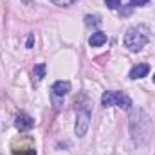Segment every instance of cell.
<instances>
[{
    "label": "cell",
    "instance_id": "obj_1",
    "mask_svg": "<svg viewBox=\"0 0 155 155\" xmlns=\"http://www.w3.org/2000/svg\"><path fill=\"white\" fill-rule=\"evenodd\" d=\"M146 43H148V35H146L144 27H132V29L126 31V35H124V45L130 51L139 52Z\"/></svg>",
    "mask_w": 155,
    "mask_h": 155
},
{
    "label": "cell",
    "instance_id": "obj_2",
    "mask_svg": "<svg viewBox=\"0 0 155 155\" xmlns=\"http://www.w3.org/2000/svg\"><path fill=\"white\" fill-rule=\"evenodd\" d=\"M101 105H103V107H112V105H116V107H123V108H130V107H132V99H130L126 94H123V92L108 90V92H105V94L101 96Z\"/></svg>",
    "mask_w": 155,
    "mask_h": 155
},
{
    "label": "cell",
    "instance_id": "obj_3",
    "mask_svg": "<svg viewBox=\"0 0 155 155\" xmlns=\"http://www.w3.org/2000/svg\"><path fill=\"white\" fill-rule=\"evenodd\" d=\"M88 121H90V112H88V108L85 107V108H81V110L78 112L76 128H74L78 137H83V135L87 134V130H88Z\"/></svg>",
    "mask_w": 155,
    "mask_h": 155
},
{
    "label": "cell",
    "instance_id": "obj_4",
    "mask_svg": "<svg viewBox=\"0 0 155 155\" xmlns=\"http://www.w3.org/2000/svg\"><path fill=\"white\" fill-rule=\"evenodd\" d=\"M15 124H16V128H18L20 132H25V130H31V128H33L35 121H33V117L27 116V114H20V116H16Z\"/></svg>",
    "mask_w": 155,
    "mask_h": 155
},
{
    "label": "cell",
    "instance_id": "obj_5",
    "mask_svg": "<svg viewBox=\"0 0 155 155\" xmlns=\"http://www.w3.org/2000/svg\"><path fill=\"white\" fill-rule=\"evenodd\" d=\"M148 72H150V65H148V63H137V65L130 71V78H132V79H141V78L146 76Z\"/></svg>",
    "mask_w": 155,
    "mask_h": 155
},
{
    "label": "cell",
    "instance_id": "obj_6",
    "mask_svg": "<svg viewBox=\"0 0 155 155\" xmlns=\"http://www.w3.org/2000/svg\"><path fill=\"white\" fill-rule=\"evenodd\" d=\"M51 92H52L54 96H61V97H63L65 94L71 92V83H69V81H56V83L52 85Z\"/></svg>",
    "mask_w": 155,
    "mask_h": 155
},
{
    "label": "cell",
    "instance_id": "obj_7",
    "mask_svg": "<svg viewBox=\"0 0 155 155\" xmlns=\"http://www.w3.org/2000/svg\"><path fill=\"white\" fill-rule=\"evenodd\" d=\"M105 41H107V35L101 33V31H99V33H94V35L88 38V43H90L92 47H101Z\"/></svg>",
    "mask_w": 155,
    "mask_h": 155
},
{
    "label": "cell",
    "instance_id": "obj_8",
    "mask_svg": "<svg viewBox=\"0 0 155 155\" xmlns=\"http://www.w3.org/2000/svg\"><path fill=\"white\" fill-rule=\"evenodd\" d=\"M35 78H36V81H40L41 78H45V63H38L35 67Z\"/></svg>",
    "mask_w": 155,
    "mask_h": 155
},
{
    "label": "cell",
    "instance_id": "obj_9",
    "mask_svg": "<svg viewBox=\"0 0 155 155\" xmlns=\"http://www.w3.org/2000/svg\"><path fill=\"white\" fill-rule=\"evenodd\" d=\"M85 24L87 25H99V18L97 16H87L85 18Z\"/></svg>",
    "mask_w": 155,
    "mask_h": 155
},
{
    "label": "cell",
    "instance_id": "obj_10",
    "mask_svg": "<svg viewBox=\"0 0 155 155\" xmlns=\"http://www.w3.org/2000/svg\"><path fill=\"white\" fill-rule=\"evenodd\" d=\"M76 0H52V4L56 5H61V7H67V5H72Z\"/></svg>",
    "mask_w": 155,
    "mask_h": 155
},
{
    "label": "cell",
    "instance_id": "obj_11",
    "mask_svg": "<svg viewBox=\"0 0 155 155\" xmlns=\"http://www.w3.org/2000/svg\"><path fill=\"white\" fill-rule=\"evenodd\" d=\"M150 0H130V5L132 7H143V5H146Z\"/></svg>",
    "mask_w": 155,
    "mask_h": 155
},
{
    "label": "cell",
    "instance_id": "obj_12",
    "mask_svg": "<svg viewBox=\"0 0 155 155\" xmlns=\"http://www.w3.org/2000/svg\"><path fill=\"white\" fill-rule=\"evenodd\" d=\"M15 155H36V150L35 148H27L25 152H18V150H13Z\"/></svg>",
    "mask_w": 155,
    "mask_h": 155
},
{
    "label": "cell",
    "instance_id": "obj_13",
    "mask_svg": "<svg viewBox=\"0 0 155 155\" xmlns=\"http://www.w3.org/2000/svg\"><path fill=\"white\" fill-rule=\"evenodd\" d=\"M107 5L110 7V9H116L121 5V0H107Z\"/></svg>",
    "mask_w": 155,
    "mask_h": 155
},
{
    "label": "cell",
    "instance_id": "obj_14",
    "mask_svg": "<svg viewBox=\"0 0 155 155\" xmlns=\"http://www.w3.org/2000/svg\"><path fill=\"white\" fill-rule=\"evenodd\" d=\"M33 43H35V36L31 35V36H29V40H27V49H31V47H33Z\"/></svg>",
    "mask_w": 155,
    "mask_h": 155
},
{
    "label": "cell",
    "instance_id": "obj_15",
    "mask_svg": "<svg viewBox=\"0 0 155 155\" xmlns=\"http://www.w3.org/2000/svg\"><path fill=\"white\" fill-rule=\"evenodd\" d=\"M24 2H25V4H29V2H31V0H24Z\"/></svg>",
    "mask_w": 155,
    "mask_h": 155
},
{
    "label": "cell",
    "instance_id": "obj_16",
    "mask_svg": "<svg viewBox=\"0 0 155 155\" xmlns=\"http://www.w3.org/2000/svg\"><path fill=\"white\" fill-rule=\"evenodd\" d=\"M153 83H155V74H153Z\"/></svg>",
    "mask_w": 155,
    "mask_h": 155
},
{
    "label": "cell",
    "instance_id": "obj_17",
    "mask_svg": "<svg viewBox=\"0 0 155 155\" xmlns=\"http://www.w3.org/2000/svg\"><path fill=\"white\" fill-rule=\"evenodd\" d=\"M0 155H2V153H0Z\"/></svg>",
    "mask_w": 155,
    "mask_h": 155
}]
</instances>
